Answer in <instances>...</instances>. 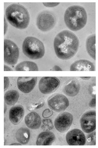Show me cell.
Listing matches in <instances>:
<instances>
[{
	"label": "cell",
	"mask_w": 98,
	"mask_h": 148,
	"mask_svg": "<svg viewBox=\"0 0 98 148\" xmlns=\"http://www.w3.org/2000/svg\"><path fill=\"white\" fill-rule=\"evenodd\" d=\"M25 122L26 125L29 129L37 130L40 127L41 120L39 114L33 111L30 112L26 116Z\"/></svg>",
	"instance_id": "15"
},
{
	"label": "cell",
	"mask_w": 98,
	"mask_h": 148,
	"mask_svg": "<svg viewBox=\"0 0 98 148\" xmlns=\"http://www.w3.org/2000/svg\"><path fill=\"white\" fill-rule=\"evenodd\" d=\"M25 111L23 107L21 105H17L12 107L9 112V119L13 124H19L23 119Z\"/></svg>",
	"instance_id": "13"
},
{
	"label": "cell",
	"mask_w": 98,
	"mask_h": 148,
	"mask_svg": "<svg viewBox=\"0 0 98 148\" xmlns=\"http://www.w3.org/2000/svg\"><path fill=\"white\" fill-rule=\"evenodd\" d=\"M22 145L21 144V143H12V144L10 145H13V146H14H14H15V145Z\"/></svg>",
	"instance_id": "33"
},
{
	"label": "cell",
	"mask_w": 98,
	"mask_h": 148,
	"mask_svg": "<svg viewBox=\"0 0 98 148\" xmlns=\"http://www.w3.org/2000/svg\"><path fill=\"white\" fill-rule=\"evenodd\" d=\"M43 5L47 7H56L60 4L59 3H44Z\"/></svg>",
	"instance_id": "27"
},
{
	"label": "cell",
	"mask_w": 98,
	"mask_h": 148,
	"mask_svg": "<svg viewBox=\"0 0 98 148\" xmlns=\"http://www.w3.org/2000/svg\"><path fill=\"white\" fill-rule=\"evenodd\" d=\"M96 97L93 98L90 101L89 103V106L90 107L94 108L96 106Z\"/></svg>",
	"instance_id": "28"
},
{
	"label": "cell",
	"mask_w": 98,
	"mask_h": 148,
	"mask_svg": "<svg viewBox=\"0 0 98 148\" xmlns=\"http://www.w3.org/2000/svg\"><path fill=\"white\" fill-rule=\"evenodd\" d=\"M55 53L59 59L68 60L75 56L79 47L77 36L69 30H63L55 37L53 42Z\"/></svg>",
	"instance_id": "1"
},
{
	"label": "cell",
	"mask_w": 98,
	"mask_h": 148,
	"mask_svg": "<svg viewBox=\"0 0 98 148\" xmlns=\"http://www.w3.org/2000/svg\"><path fill=\"white\" fill-rule=\"evenodd\" d=\"M73 116L70 113L64 112L59 114L54 121L55 127L60 132L64 133L68 131L72 124Z\"/></svg>",
	"instance_id": "9"
},
{
	"label": "cell",
	"mask_w": 98,
	"mask_h": 148,
	"mask_svg": "<svg viewBox=\"0 0 98 148\" xmlns=\"http://www.w3.org/2000/svg\"><path fill=\"white\" fill-rule=\"evenodd\" d=\"M4 71H12L13 70L10 67L7 66V65H4Z\"/></svg>",
	"instance_id": "31"
},
{
	"label": "cell",
	"mask_w": 98,
	"mask_h": 148,
	"mask_svg": "<svg viewBox=\"0 0 98 148\" xmlns=\"http://www.w3.org/2000/svg\"><path fill=\"white\" fill-rule=\"evenodd\" d=\"M88 141L89 143H90V145H96V133L95 132H93L91 134L88 136Z\"/></svg>",
	"instance_id": "23"
},
{
	"label": "cell",
	"mask_w": 98,
	"mask_h": 148,
	"mask_svg": "<svg viewBox=\"0 0 98 148\" xmlns=\"http://www.w3.org/2000/svg\"><path fill=\"white\" fill-rule=\"evenodd\" d=\"M81 128L84 132L89 134L96 129V112L95 111H88L80 119Z\"/></svg>",
	"instance_id": "10"
},
{
	"label": "cell",
	"mask_w": 98,
	"mask_h": 148,
	"mask_svg": "<svg viewBox=\"0 0 98 148\" xmlns=\"http://www.w3.org/2000/svg\"><path fill=\"white\" fill-rule=\"evenodd\" d=\"M56 22V18L53 14L50 12H44L38 15L36 23L39 29L47 32L54 27Z\"/></svg>",
	"instance_id": "7"
},
{
	"label": "cell",
	"mask_w": 98,
	"mask_h": 148,
	"mask_svg": "<svg viewBox=\"0 0 98 148\" xmlns=\"http://www.w3.org/2000/svg\"><path fill=\"white\" fill-rule=\"evenodd\" d=\"M19 94L16 90H10L7 91L4 95V101L6 104L10 106H13L17 102Z\"/></svg>",
	"instance_id": "21"
},
{
	"label": "cell",
	"mask_w": 98,
	"mask_h": 148,
	"mask_svg": "<svg viewBox=\"0 0 98 148\" xmlns=\"http://www.w3.org/2000/svg\"><path fill=\"white\" fill-rule=\"evenodd\" d=\"M36 77H19L17 79V85L21 92L28 94L33 90L37 84Z\"/></svg>",
	"instance_id": "12"
},
{
	"label": "cell",
	"mask_w": 98,
	"mask_h": 148,
	"mask_svg": "<svg viewBox=\"0 0 98 148\" xmlns=\"http://www.w3.org/2000/svg\"><path fill=\"white\" fill-rule=\"evenodd\" d=\"M10 84V80L7 77H4V90L5 91L8 88Z\"/></svg>",
	"instance_id": "26"
},
{
	"label": "cell",
	"mask_w": 98,
	"mask_h": 148,
	"mask_svg": "<svg viewBox=\"0 0 98 148\" xmlns=\"http://www.w3.org/2000/svg\"><path fill=\"white\" fill-rule=\"evenodd\" d=\"M87 52L90 56L96 60V35H91L87 39L86 42Z\"/></svg>",
	"instance_id": "20"
},
{
	"label": "cell",
	"mask_w": 98,
	"mask_h": 148,
	"mask_svg": "<svg viewBox=\"0 0 98 148\" xmlns=\"http://www.w3.org/2000/svg\"><path fill=\"white\" fill-rule=\"evenodd\" d=\"M8 28V24L7 21L5 20V17L4 18V35H5L7 33Z\"/></svg>",
	"instance_id": "29"
},
{
	"label": "cell",
	"mask_w": 98,
	"mask_h": 148,
	"mask_svg": "<svg viewBox=\"0 0 98 148\" xmlns=\"http://www.w3.org/2000/svg\"><path fill=\"white\" fill-rule=\"evenodd\" d=\"M17 71H37L39 69L34 62L30 61H24L18 64L16 67Z\"/></svg>",
	"instance_id": "19"
},
{
	"label": "cell",
	"mask_w": 98,
	"mask_h": 148,
	"mask_svg": "<svg viewBox=\"0 0 98 148\" xmlns=\"http://www.w3.org/2000/svg\"><path fill=\"white\" fill-rule=\"evenodd\" d=\"M19 50L14 42L8 39L4 40V62L7 64L13 65L18 62Z\"/></svg>",
	"instance_id": "5"
},
{
	"label": "cell",
	"mask_w": 98,
	"mask_h": 148,
	"mask_svg": "<svg viewBox=\"0 0 98 148\" xmlns=\"http://www.w3.org/2000/svg\"><path fill=\"white\" fill-rule=\"evenodd\" d=\"M56 136L53 132L46 131L40 133L38 135L36 142L38 146L51 145L54 143Z\"/></svg>",
	"instance_id": "16"
},
{
	"label": "cell",
	"mask_w": 98,
	"mask_h": 148,
	"mask_svg": "<svg viewBox=\"0 0 98 148\" xmlns=\"http://www.w3.org/2000/svg\"><path fill=\"white\" fill-rule=\"evenodd\" d=\"M6 19L16 28L23 29L27 28L30 22V16L25 7L18 4H12L5 10Z\"/></svg>",
	"instance_id": "2"
},
{
	"label": "cell",
	"mask_w": 98,
	"mask_h": 148,
	"mask_svg": "<svg viewBox=\"0 0 98 148\" xmlns=\"http://www.w3.org/2000/svg\"><path fill=\"white\" fill-rule=\"evenodd\" d=\"M53 71H62V69H61L59 66H57V65H56V66L53 67Z\"/></svg>",
	"instance_id": "30"
},
{
	"label": "cell",
	"mask_w": 98,
	"mask_h": 148,
	"mask_svg": "<svg viewBox=\"0 0 98 148\" xmlns=\"http://www.w3.org/2000/svg\"><path fill=\"white\" fill-rule=\"evenodd\" d=\"M23 53L30 59H39L43 57L45 53L43 43L36 38L29 36L23 42Z\"/></svg>",
	"instance_id": "4"
},
{
	"label": "cell",
	"mask_w": 98,
	"mask_h": 148,
	"mask_svg": "<svg viewBox=\"0 0 98 148\" xmlns=\"http://www.w3.org/2000/svg\"><path fill=\"white\" fill-rule=\"evenodd\" d=\"M80 78L84 80H88L91 78V77H80Z\"/></svg>",
	"instance_id": "32"
},
{
	"label": "cell",
	"mask_w": 98,
	"mask_h": 148,
	"mask_svg": "<svg viewBox=\"0 0 98 148\" xmlns=\"http://www.w3.org/2000/svg\"><path fill=\"white\" fill-rule=\"evenodd\" d=\"M47 102L50 109L57 112L65 111L69 105L68 99L63 95L58 93L50 96Z\"/></svg>",
	"instance_id": "6"
},
{
	"label": "cell",
	"mask_w": 98,
	"mask_h": 148,
	"mask_svg": "<svg viewBox=\"0 0 98 148\" xmlns=\"http://www.w3.org/2000/svg\"><path fill=\"white\" fill-rule=\"evenodd\" d=\"M44 131H49L53 128V125L52 120L50 119H45L42 120V124L41 126Z\"/></svg>",
	"instance_id": "22"
},
{
	"label": "cell",
	"mask_w": 98,
	"mask_h": 148,
	"mask_svg": "<svg viewBox=\"0 0 98 148\" xmlns=\"http://www.w3.org/2000/svg\"><path fill=\"white\" fill-rule=\"evenodd\" d=\"M80 85L77 81L73 80L67 83L64 88V93L69 97H73L77 95L80 90Z\"/></svg>",
	"instance_id": "17"
},
{
	"label": "cell",
	"mask_w": 98,
	"mask_h": 148,
	"mask_svg": "<svg viewBox=\"0 0 98 148\" xmlns=\"http://www.w3.org/2000/svg\"><path fill=\"white\" fill-rule=\"evenodd\" d=\"M44 103H45V102H44V100L42 101L40 103H34V104L33 103V105H32V107L30 108V109H31L32 110L39 109V108L43 106Z\"/></svg>",
	"instance_id": "25"
},
{
	"label": "cell",
	"mask_w": 98,
	"mask_h": 148,
	"mask_svg": "<svg viewBox=\"0 0 98 148\" xmlns=\"http://www.w3.org/2000/svg\"><path fill=\"white\" fill-rule=\"evenodd\" d=\"M53 112L50 109H47L44 110L42 112V116L44 118H49L53 115Z\"/></svg>",
	"instance_id": "24"
},
{
	"label": "cell",
	"mask_w": 98,
	"mask_h": 148,
	"mask_svg": "<svg viewBox=\"0 0 98 148\" xmlns=\"http://www.w3.org/2000/svg\"><path fill=\"white\" fill-rule=\"evenodd\" d=\"M67 143L70 146H83L86 142L84 133L79 129L71 130L66 135Z\"/></svg>",
	"instance_id": "11"
},
{
	"label": "cell",
	"mask_w": 98,
	"mask_h": 148,
	"mask_svg": "<svg viewBox=\"0 0 98 148\" xmlns=\"http://www.w3.org/2000/svg\"><path fill=\"white\" fill-rule=\"evenodd\" d=\"M30 136L29 130L25 127L20 128L16 134V140L21 145L27 144L29 141Z\"/></svg>",
	"instance_id": "18"
},
{
	"label": "cell",
	"mask_w": 98,
	"mask_h": 148,
	"mask_svg": "<svg viewBox=\"0 0 98 148\" xmlns=\"http://www.w3.org/2000/svg\"><path fill=\"white\" fill-rule=\"evenodd\" d=\"M60 84V81L57 77H42L40 79L39 82V89L42 94H51L58 89Z\"/></svg>",
	"instance_id": "8"
},
{
	"label": "cell",
	"mask_w": 98,
	"mask_h": 148,
	"mask_svg": "<svg viewBox=\"0 0 98 148\" xmlns=\"http://www.w3.org/2000/svg\"><path fill=\"white\" fill-rule=\"evenodd\" d=\"M71 71H95L93 64L90 61L80 60L76 61L71 65Z\"/></svg>",
	"instance_id": "14"
},
{
	"label": "cell",
	"mask_w": 98,
	"mask_h": 148,
	"mask_svg": "<svg viewBox=\"0 0 98 148\" xmlns=\"http://www.w3.org/2000/svg\"><path fill=\"white\" fill-rule=\"evenodd\" d=\"M64 21L70 30L73 31H79L86 25V12L84 8L81 6H71L66 10Z\"/></svg>",
	"instance_id": "3"
}]
</instances>
